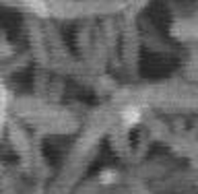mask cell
Instances as JSON below:
<instances>
[{
    "instance_id": "1",
    "label": "cell",
    "mask_w": 198,
    "mask_h": 194,
    "mask_svg": "<svg viewBox=\"0 0 198 194\" xmlns=\"http://www.w3.org/2000/svg\"><path fill=\"white\" fill-rule=\"evenodd\" d=\"M136 120H138L136 111H128V114H126V122H128V124H130V122H136Z\"/></svg>"
}]
</instances>
